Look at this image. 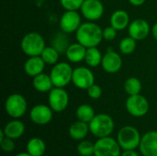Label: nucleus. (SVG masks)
<instances>
[{
	"label": "nucleus",
	"instance_id": "nucleus-28",
	"mask_svg": "<svg viewBox=\"0 0 157 156\" xmlns=\"http://www.w3.org/2000/svg\"><path fill=\"white\" fill-rule=\"evenodd\" d=\"M66 33L63 32L62 33H58L55 35V37L52 40V46H53L60 53H65L68 46L70 45L68 39L65 35Z\"/></svg>",
	"mask_w": 157,
	"mask_h": 156
},
{
	"label": "nucleus",
	"instance_id": "nucleus-25",
	"mask_svg": "<svg viewBox=\"0 0 157 156\" xmlns=\"http://www.w3.org/2000/svg\"><path fill=\"white\" fill-rule=\"evenodd\" d=\"M75 115L78 120L89 123L93 120V118L96 116V112L90 105L82 104L78 106V108H76Z\"/></svg>",
	"mask_w": 157,
	"mask_h": 156
},
{
	"label": "nucleus",
	"instance_id": "nucleus-7",
	"mask_svg": "<svg viewBox=\"0 0 157 156\" xmlns=\"http://www.w3.org/2000/svg\"><path fill=\"white\" fill-rule=\"evenodd\" d=\"M121 148L118 141L110 136L99 138L95 143V156H121Z\"/></svg>",
	"mask_w": 157,
	"mask_h": 156
},
{
	"label": "nucleus",
	"instance_id": "nucleus-39",
	"mask_svg": "<svg viewBox=\"0 0 157 156\" xmlns=\"http://www.w3.org/2000/svg\"><path fill=\"white\" fill-rule=\"evenodd\" d=\"M89 156H95V155H94V154H93V155H89Z\"/></svg>",
	"mask_w": 157,
	"mask_h": 156
},
{
	"label": "nucleus",
	"instance_id": "nucleus-31",
	"mask_svg": "<svg viewBox=\"0 0 157 156\" xmlns=\"http://www.w3.org/2000/svg\"><path fill=\"white\" fill-rule=\"evenodd\" d=\"M85 0H60V4L64 10H80Z\"/></svg>",
	"mask_w": 157,
	"mask_h": 156
},
{
	"label": "nucleus",
	"instance_id": "nucleus-2",
	"mask_svg": "<svg viewBox=\"0 0 157 156\" xmlns=\"http://www.w3.org/2000/svg\"><path fill=\"white\" fill-rule=\"evenodd\" d=\"M88 125L91 134L97 139L110 136L115 129V122L113 119L106 113L96 114Z\"/></svg>",
	"mask_w": 157,
	"mask_h": 156
},
{
	"label": "nucleus",
	"instance_id": "nucleus-17",
	"mask_svg": "<svg viewBox=\"0 0 157 156\" xmlns=\"http://www.w3.org/2000/svg\"><path fill=\"white\" fill-rule=\"evenodd\" d=\"M46 63L40 56H30L24 63V72L28 76L34 77L43 73Z\"/></svg>",
	"mask_w": 157,
	"mask_h": 156
},
{
	"label": "nucleus",
	"instance_id": "nucleus-10",
	"mask_svg": "<svg viewBox=\"0 0 157 156\" xmlns=\"http://www.w3.org/2000/svg\"><path fill=\"white\" fill-rule=\"evenodd\" d=\"M60 29L66 34L75 33L82 24L81 16L78 11L65 10L60 18Z\"/></svg>",
	"mask_w": 157,
	"mask_h": 156
},
{
	"label": "nucleus",
	"instance_id": "nucleus-22",
	"mask_svg": "<svg viewBox=\"0 0 157 156\" xmlns=\"http://www.w3.org/2000/svg\"><path fill=\"white\" fill-rule=\"evenodd\" d=\"M69 136L75 140V141H83L86 139V137L87 136L88 132H90L89 131V125L86 122L78 120L72 123L71 126L69 127Z\"/></svg>",
	"mask_w": 157,
	"mask_h": 156
},
{
	"label": "nucleus",
	"instance_id": "nucleus-33",
	"mask_svg": "<svg viewBox=\"0 0 157 156\" xmlns=\"http://www.w3.org/2000/svg\"><path fill=\"white\" fill-rule=\"evenodd\" d=\"M87 95L90 98L92 99H98L101 97L102 94H103V91H102V88L100 86L97 85L96 83L93 84L92 86H90L87 89Z\"/></svg>",
	"mask_w": 157,
	"mask_h": 156
},
{
	"label": "nucleus",
	"instance_id": "nucleus-19",
	"mask_svg": "<svg viewBox=\"0 0 157 156\" xmlns=\"http://www.w3.org/2000/svg\"><path fill=\"white\" fill-rule=\"evenodd\" d=\"M86 49H87L86 47H85L84 45H82L77 41L75 43H71L68 46L64 54L70 63H79L85 60Z\"/></svg>",
	"mask_w": 157,
	"mask_h": 156
},
{
	"label": "nucleus",
	"instance_id": "nucleus-6",
	"mask_svg": "<svg viewBox=\"0 0 157 156\" xmlns=\"http://www.w3.org/2000/svg\"><path fill=\"white\" fill-rule=\"evenodd\" d=\"M28 109V103L25 97L18 93L9 95L5 101V110L12 119L22 118Z\"/></svg>",
	"mask_w": 157,
	"mask_h": 156
},
{
	"label": "nucleus",
	"instance_id": "nucleus-14",
	"mask_svg": "<svg viewBox=\"0 0 157 156\" xmlns=\"http://www.w3.org/2000/svg\"><path fill=\"white\" fill-rule=\"evenodd\" d=\"M151 27L149 23L143 18H137L132 21L128 27L129 36L135 40H144L151 33Z\"/></svg>",
	"mask_w": 157,
	"mask_h": 156
},
{
	"label": "nucleus",
	"instance_id": "nucleus-5",
	"mask_svg": "<svg viewBox=\"0 0 157 156\" xmlns=\"http://www.w3.org/2000/svg\"><path fill=\"white\" fill-rule=\"evenodd\" d=\"M73 67L66 62H59L52 65L50 76L52 78L54 87L64 88L70 83H72L73 78Z\"/></svg>",
	"mask_w": 157,
	"mask_h": 156
},
{
	"label": "nucleus",
	"instance_id": "nucleus-30",
	"mask_svg": "<svg viewBox=\"0 0 157 156\" xmlns=\"http://www.w3.org/2000/svg\"><path fill=\"white\" fill-rule=\"evenodd\" d=\"M77 153L80 156H89L93 155L95 153V143L90 141H80L77 145Z\"/></svg>",
	"mask_w": 157,
	"mask_h": 156
},
{
	"label": "nucleus",
	"instance_id": "nucleus-1",
	"mask_svg": "<svg viewBox=\"0 0 157 156\" xmlns=\"http://www.w3.org/2000/svg\"><path fill=\"white\" fill-rule=\"evenodd\" d=\"M76 40L86 48L98 47L103 39V29L93 21H86L81 24L75 32Z\"/></svg>",
	"mask_w": 157,
	"mask_h": 156
},
{
	"label": "nucleus",
	"instance_id": "nucleus-27",
	"mask_svg": "<svg viewBox=\"0 0 157 156\" xmlns=\"http://www.w3.org/2000/svg\"><path fill=\"white\" fill-rule=\"evenodd\" d=\"M124 91L129 96L141 94L142 91V82L137 77H129L123 85Z\"/></svg>",
	"mask_w": 157,
	"mask_h": 156
},
{
	"label": "nucleus",
	"instance_id": "nucleus-4",
	"mask_svg": "<svg viewBox=\"0 0 157 156\" xmlns=\"http://www.w3.org/2000/svg\"><path fill=\"white\" fill-rule=\"evenodd\" d=\"M142 140L140 131L133 126H124L118 131L117 141L123 150H136L139 148Z\"/></svg>",
	"mask_w": 157,
	"mask_h": 156
},
{
	"label": "nucleus",
	"instance_id": "nucleus-16",
	"mask_svg": "<svg viewBox=\"0 0 157 156\" xmlns=\"http://www.w3.org/2000/svg\"><path fill=\"white\" fill-rule=\"evenodd\" d=\"M139 149L143 156H157V131H150L142 136Z\"/></svg>",
	"mask_w": 157,
	"mask_h": 156
},
{
	"label": "nucleus",
	"instance_id": "nucleus-8",
	"mask_svg": "<svg viewBox=\"0 0 157 156\" xmlns=\"http://www.w3.org/2000/svg\"><path fill=\"white\" fill-rule=\"evenodd\" d=\"M125 107L130 115L135 118L145 116L149 111V102L145 97L141 94L129 96L125 102Z\"/></svg>",
	"mask_w": 157,
	"mask_h": 156
},
{
	"label": "nucleus",
	"instance_id": "nucleus-26",
	"mask_svg": "<svg viewBox=\"0 0 157 156\" xmlns=\"http://www.w3.org/2000/svg\"><path fill=\"white\" fill-rule=\"evenodd\" d=\"M60 52L53 47V46H46L44 50L42 51L41 54L40 55L44 63L48 65H54L57 63H59V56Z\"/></svg>",
	"mask_w": 157,
	"mask_h": 156
},
{
	"label": "nucleus",
	"instance_id": "nucleus-13",
	"mask_svg": "<svg viewBox=\"0 0 157 156\" xmlns=\"http://www.w3.org/2000/svg\"><path fill=\"white\" fill-rule=\"evenodd\" d=\"M82 16L88 21H97L104 14V6L100 0H85L81 8Z\"/></svg>",
	"mask_w": 157,
	"mask_h": 156
},
{
	"label": "nucleus",
	"instance_id": "nucleus-3",
	"mask_svg": "<svg viewBox=\"0 0 157 156\" xmlns=\"http://www.w3.org/2000/svg\"><path fill=\"white\" fill-rule=\"evenodd\" d=\"M46 47L45 40L41 34L31 31L24 35L20 41V48L22 51L29 57L40 56Z\"/></svg>",
	"mask_w": 157,
	"mask_h": 156
},
{
	"label": "nucleus",
	"instance_id": "nucleus-32",
	"mask_svg": "<svg viewBox=\"0 0 157 156\" xmlns=\"http://www.w3.org/2000/svg\"><path fill=\"white\" fill-rule=\"evenodd\" d=\"M0 147L5 153H12L16 149L15 140L10 139L8 137H5L3 140L0 141Z\"/></svg>",
	"mask_w": 157,
	"mask_h": 156
},
{
	"label": "nucleus",
	"instance_id": "nucleus-11",
	"mask_svg": "<svg viewBox=\"0 0 157 156\" xmlns=\"http://www.w3.org/2000/svg\"><path fill=\"white\" fill-rule=\"evenodd\" d=\"M72 83L79 89H87L95 84V75L93 72L86 66H79L74 69Z\"/></svg>",
	"mask_w": 157,
	"mask_h": 156
},
{
	"label": "nucleus",
	"instance_id": "nucleus-35",
	"mask_svg": "<svg viewBox=\"0 0 157 156\" xmlns=\"http://www.w3.org/2000/svg\"><path fill=\"white\" fill-rule=\"evenodd\" d=\"M121 156H140L135 150H123Z\"/></svg>",
	"mask_w": 157,
	"mask_h": 156
},
{
	"label": "nucleus",
	"instance_id": "nucleus-29",
	"mask_svg": "<svg viewBox=\"0 0 157 156\" xmlns=\"http://www.w3.org/2000/svg\"><path fill=\"white\" fill-rule=\"evenodd\" d=\"M136 41L137 40H135L134 39H132L130 36L123 38L120 41V44H119L120 51L125 55H130V54L133 53L136 49Z\"/></svg>",
	"mask_w": 157,
	"mask_h": 156
},
{
	"label": "nucleus",
	"instance_id": "nucleus-18",
	"mask_svg": "<svg viewBox=\"0 0 157 156\" xmlns=\"http://www.w3.org/2000/svg\"><path fill=\"white\" fill-rule=\"evenodd\" d=\"M3 131L6 134V137L16 141L22 137V135L25 133L26 126L19 119H13L5 125Z\"/></svg>",
	"mask_w": 157,
	"mask_h": 156
},
{
	"label": "nucleus",
	"instance_id": "nucleus-12",
	"mask_svg": "<svg viewBox=\"0 0 157 156\" xmlns=\"http://www.w3.org/2000/svg\"><path fill=\"white\" fill-rule=\"evenodd\" d=\"M53 117V110L51 107L44 104H38L31 108L29 111V118L31 121L39 126L49 124Z\"/></svg>",
	"mask_w": 157,
	"mask_h": 156
},
{
	"label": "nucleus",
	"instance_id": "nucleus-15",
	"mask_svg": "<svg viewBox=\"0 0 157 156\" xmlns=\"http://www.w3.org/2000/svg\"><path fill=\"white\" fill-rule=\"evenodd\" d=\"M102 69L109 74H116L122 67V58L115 51L109 50L102 58Z\"/></svg>",
	"mask_w": 157,
	"mask_h": 156
},
{
	"label": "nucleus",
	"instance_id": "nucleus-37",
	"mask_svg": "<svg viewBox=\"0 0 157 156\" xmlns=\"http://www.w3.org/2000/svg\"><path fill=\"white\" fill-rule=\"evenodd\" d=\"M151 33H152L154 39L157 41V22H155V23L154 24V26L152 27V29H151Z\"/></svg>",
	"mask_w": 157,
	"mask_h": 156
},
{
	"label": "nucleus",
	"instance_id": "nucleus-9",
	"mask_svg": "<svg viewBox=\"0 0 157 156\" xmlns=\"http://www.w3.org/2000/svg\"><path fill=\"white\" fill-rule=\"evenodd\" d=\"M69 95L63 87H53L48 95V104L53 112H63L69 105Z\"/></svg>",
	"mask_w": 157,
	"mask_h": 156
},
{
	"label": "nucleus",
	"instance_id": "nucleus-34",
	"mask_svg": "<svg viewBox=\"0 0 157 156\" xmlns=\"http://www.w3.org/2000/svg\"><path fill=\"white\" fill-rule=\"evenodd\" d=\"M117 33H118V30L109 25V27H106L103 29V39L108 41L114 40L117 37Z\"/></svg>",
	"mask_w": 157,
	"mask_h": 156
},
{
	"label": "nucleus",
	"instance_id": "nucleus-36",
	"mask_svg": "<svg viewBox=\"0 0 157 156\" xmlns=\"http://www.w3.org/2000/svg\"><path fill=\"white\" fill-rule=\"evenodd\" d=\"M146 0H129L130 4L134 6H141L145 3Z\"/></svg>",
	"mask_w": 157,
	"mask_h": 156
},
{
	"label": "nucleus",
	"instance_id": "nucleus-21",
	"mask_svg": "<svg viewBox=\"0 0 157 156\" xmlns=\"http://www.w3.org/2000/svg\"><path fill=\"white\" fill-rule=\"evenodd\" d=\"M33 88L40 93H49L54 86L50 74L44 72L32 78Z\"/></svg>",
	"mask_w": 157,
	"mask_h": 156
},
{
	"label": "nucleus",
	"instance_id": "nucleus-24",
	"mask_svg": "<svg viewBox=\"0 0 157 156\" xmlns=\"http://www.w3.org/2000/svg\"><path fill=\"white\" fill-rule=\"evenodd\" d=\"M103 55L101 51L98 49V47H91L86 49V57L84 62L88 67H97L101 65Z\"/></svg>",
	"mask_w": 157,
	"mask_h": 156
},
{
	"label": "nucleus",
	"instance_id": "nucleus-38",
	"mask_svg": "<svg viewBox=\"0 0 157 156\" xmlns=\"http://www.w3.org/2000/svg\"><path fill=\"white\" fill-rule=\"evenodd\" d=\"M15 156H31L29 153H27V152H23V153H19V154H16Z\"/></svg>",
	"mask_w": 157,
	"mask_h": 156
},
{
	"label": "nucleus",
	"instance_id": "nucleus-20",
	"mask_svg": "<svg viewBox=\"0 0 157 156\" xmlns=\"http://www.w3.org/2000/svg\"><path fill=\"white\" fill-rule=\"evenodd\" d=\"M110 26L115 28L118 31L123 30L126 28L129 27L131 21H130V16L129 14L122 9H118L112 13L109 18Z\"/></svg>",
	"mask_w": 157,
	"mask_h": 156
},
{
	"label": "nucleus",
	"instance_id": "nucleus-23",
	"mask_svg": "<svg viewBox=\"0 0 157 156\" xmlns=\"http://www.w3.org/2000/svg\"><path fill=\"white\" fill-rule=\"evenodd\" d=\"M26 152L31 156H43L46 152L45 142L40 137L29 139L26 145Z\"/></svg>",
	"mask_w": 157,
	"mask_h": 156
}]
</instances>
